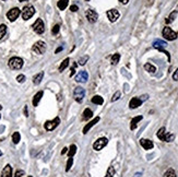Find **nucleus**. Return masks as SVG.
<instances>
[{
    "instance_id": "12",
    "label": "nucleus",
    "mask_w": 178,
    "mask_h": 177,
    "mask_svg": "<svg viewBox=\"0 0 178 177\" xmlns=\"http://www.w3.org/2000/svg\"><path fill=\"white\" fill-rule=\"evenodd\" d=\"M75 82H78V83H84V82H86L88 80H89V73L86 72L85 70H82V71H80V72L75 76Z\"/></svg>"
},
{
    "instance_id": "38",
    "label": "nucleus",
    "mask_w": 178,
    "mask_h": 177,
    "mask_svg": "<svg viewBox=\"0 0 178 177\" xmlns=\"http://www.w3.org/2000/svg\"><path fill=\"white\" fill-rule=\"evenodd\" d=\"M120 95H121L120 91H117V92H116V93L113 95V97H111V102H116L117 99H119Z\"/></svg>"
},
{
    "instance_id": "22",
    "label": "nucleus",
    "mask_w": 178,
    "mask_h": 177,
    "mask_svg": "<svg viewBox=\"0 0 178 177\" xmlns=\"http://www.w3.org/2000/svg\"><path fill=\"white\" fill-rule=\"evenodd\" d=\"M156 135L161 141H164L165 135H166V128H165V127H161V128L158 129V131H157Z\"/></svg>"
},
{
    "instance_id": "44",
    "label": "nucleus",
    "mask_w": 178,
    "mask_h": 177,
    "mask_svg": "<svg viewBox=\"0 0 178 177\" xmlns=\"http://www.w3.org/2000/svg\"><path fill=\"white\" fill-rule=\"evenodd\" d=\"M63 46H60V47H58L57 49H56V50H55V54H58V52H61V50H63Z\"/></svg>"
},
{
    "instance_id": "1",
    "label": "nucleus",
    "mask_w": 178,
    "mask_h": 177,
    "mask_svg": "<svg viewBox=\"0 0 178 177\" xmlns=\"http://www.w3.org/2000/svg\"><path fill=\"white\" fill-rule=\"evenodd\" d=\"M23 63H24V61H23L22 58L12 57L10 60H9L8 66H9V68L12 69V70H20V69L23 67Z\"/></svg>"
},
{
    "instance_id": "40",
    "label": "nucleus",
    "mask_w": 178,
    "mask_h": 177,
    "mask_svg": "<svg viewBox=\"0 0 178 177\" xmlns=\"http://www.w3.org/2000/svg\"><path fill=\"white\" fill-rule=\"evenodd\" d=\"M24 176V172L22 171V170H18L14 174V177H23Z\"/></svg>"
},
{
    "instance_id": "4",
    "label": "nucleus",
    "mask_w": 178,
    "mask_h": 177,
    "mask_svg": "<svg viewBox=\"0 0 178 177\" xmlns=\"http://www.w3.org/2000/svg\"><path fill=\"white\" fill-rule=\"evenodd\" d=\"M32 50L37 55H43L44 52H46V43L43 42V41H38L33 45Z\"/></svg>"
},
{
    "instance_id": "21",
    "label": "nucleus",
    "mask_w": 178,
    "mask_h": 177,
    "mask_svg": "<svg viewBox=\"0 0 178 177\" xmlns=\"http://www.w3.org/2000/svg\"><path fill=\"white\" fill-rule=\"evenodd\" d=\"M91 102H92L93 104H96V105H103L104 99H103L101 95H94V96L91 99Z\"/></svg>"
},
{
    "instance_id": "52",
    "label": "nucleus",
    "mask_w": 178,
    "mask_h": 177,
    "mask_svg": "<svg viewBox=\"0 0 178 177\" xmlns=\"http://www.w3.org/2000/svg\"><path fill=\"white\" fill-rule=\"evenodd\" d=\"M27 177H33V176H27Z\"/></svg>"
},
{
    "instance_id": "28",
    "label": "nucleus",
    "mask_w": 178,
    "mask_h": 177,
    "mask_svg": "<svg viewBox=\"0 0 178 177\" xmlns=\"http://www.w3.org/2000/svg\"><path fill=\"white\" fill-rule=\"evenodd\" d=\"M20 140H21V135H20V132L16 131V132L12 135V141H13V143H14V144H18V143L20 142Z\"/></svg>"
},
{
    "instance_id": "27",
    "label": "nucleus",
    "mask_w": 178,
    "mask_h": 177,
    "mask_svg": "<svg viewBox=\"0 0 178 177\" xmlns=\"http://www.w3.org/2000/svg\"><path fill=\"white\" fill-rule=\"evenodd\" d=\"M144 69L147 70V72H150V73H154L155 71H156V67L153 66V65H151V63H149L144 65Z\"/></svg>"
},
{
    "instance_id": "25",
    "label": "nucleus",
    "mask_w": 178,
    "mask_h": 177,
    "mask_svg": "<svg viewBox=\"0 0 178 177\" xmlns=\"http://www.w3.org/2000/svg\"><path fill=\"white\" fill-rule=\"evenodd\" d=\"M69 61H70V59H69V58H66V59H63V63H61V65L59 66V69H58V70H59V72H63V70H65L66 68L68 67V66H69Z\"/></svg>"
},
{
    "instance_id": "33",
    "label": "nucleus",
    "mask_w": 178,
    "mask_h": 177,
    "mask_svg": "<svg viewBox=\"0 0 178 177\" xmlns=\"http://www.w3.org/2000/svg\"><path fill=\"white\" fill-rule=\"evenodd\" d=\"M114 176H115V168L113 166H109L108 170H107V173H106L105 177H114Z\"/></svg>"
},
{
    "instance_id": "7",
    "label": "nucleus",
    "mask_w": 178,
    "mask_h": 177,
    "mask_svg": "<svg viewBox=\"0 0 178 177\" xmlns=\"http://www.w3.org/2000/svg\"><path fill=\"white\" fill-rule=\"evenodd\" d=\"M107 144H108V139L105 138V137H102V138H99V139L93 143V149H94L95 151H101V150L104 149Z\"/></svg>"
},
{
    "instance_id": "29",
    "label": "nucleus",
    "mask_w": 178,
    "mask_h": 177,
    "mask_svg": "<svg viewBox=\"0 0 178 177\" xmlns=\"http://www.w3.org/2000/svg\"><path fill=\"white\" fill-rule=\"evenodd\" d=\"M164 177H177V175L173 168H168L167 171L164 173Z\"/></svg>"
},
{
    "instance_id": "5",
    "label": "nucleus",
    "mask_w": 178,
    "mask_h": 177,
    "mask_svg": "<svg viewBox=\"0 0 178 177\" xmlns=\"http://www.w3.org/2000/svg\"><path fill=\"white\" fill-rule=\"evenodd\" d=\"M60 124V118L59 117H56L52 120H47L45 124H44V128L47 131H52L57 128L58 126Z\"/></svg>"
},
{
    "instance_id": "24",
    "label": "nucleus",
    "mask_w": 178,
    "mask_h": 177,
    "mask_svg": "<svg viewBox=\"0 0 178 177\" xmlns=\"http://www.w3.org/2000/svg\"><path fill=\"white\" fill-rule=\"evenodd\" d=\"M69 5V0H59V1H58V3H57L58 8H59L61 11L65 10V9L67 8V5Z\"/></svg>"
},
{
    "instance_id": "16",
    "label": "nucleus",
    "mask_w": 178,
    "mask_h": 177,
    "mask_svg": "<svg viewBox=\"0 0 178 177\" xmlns=\"http://www.w3.org/2000/svg\"><path fill=\"white\" fill-rule=\"evenodd\" d=\"M1 177H12V167L10 164H7L2 172H1Z\"/></svg>"
},
{
    "instance_id": "34",
    "label": "nucleus",
    "mask_w": 178,
    "mask_h": 177,
    "mask_svg": "<svg viewBox=\"0 0 178 177\" xmlns=\"http://www.w3.org/2000/svg\"><path fill=\"white\" fill-rule=\"evenodd\" d=\"M176 16H177V11H174V12H172V13L169 14V16L166 19V23H171V22H173L174 20H175V18H176Z\"/></svg>"
},
{
    "instance_id": "19",
    "label": "nucleus",
    "mask_w": 178,
    "mask_h": 177,
    "mask_svg": "<svg viewBox=\"0 0 178 177\" xmlns=\"http://www.w3.org/2000/svg\"><path fill=\"white\" fill-rule=\"evenodd\" d=\"M43 78H44V71H41V72H38L37 74H35L33 77V83L35 84V85H38V84L42 82Z\"/></svg>"
},
{
    "instance_id": "42",
    "label": "nucleus",
    "mask_w": 178,
    "mask_h": 177,
    "mask_svg": "<svg viewBox=\"0 0 178 177\" xmlns=\"http://www.w3.org/2000/svg\"><path fill=\"white\" fill-rule=\"evenodd\" d=\"M173 80H175V81H178V68L176 69V71L173 73Z\"/></svg>"
},
{
    "instance_id": "47",
    "label": "nucleus",
    "mask_w": 178,
    "mask_h": 177,
    "mask_svg": "<svg viewBox=\"0 0 178 177\" xmlns=\"http://www.w3.org/2000/svg\"><path fill=\"white\" fill-rule=\"evenodd\" d=\"M119 1H120L122 5H127V3L129 2V0H119Z\"/></svg>"
},
{
    "instance_id": "26",
    "label": "nucleus",
    "mask_w": 178,
    "mask_h": 177,
    "mask_svg": "<svg viewBox=\"0 0 178 177\" xmlns=\"http://www.w3.org/2000/svg\"><path fill=\"white\" fill-rule=\"evenodd\" d=\"M75 153H77V146L75 144H71L68 148V156L69 157H73Z\"/></svg>"
},
{
    "instance_id": "23",
    "label": "nucleus",
    "mask_w": 178,
    "mask_h": 177,
    "mask_svg": "<svg viewBox=\"0 0 178 177\" xmlns=\"http://www.w3.org/2000/svg\"><path fill=\"white\" fill-rule=\"evenodd\" d=\"M93 117V112L90 110V108H85L82 114V119L83 120H89L90 118Z\"/></svg>"
},
{
    "instance_id": "37",
    "label": "nucleus",
    "mask_w": 178,
    "mask_h": 177,
    "mask_svg": "<svg viewBox=\"0 0 178 177\" xmlns=\"http://www.w3.org/2000/svg\"><path fill=\"white\" fill-rule=\"evenodd\" d=\"M59 31H60V25H59V24H56V25H54V27L52 29V33L54 34V35L58 34V33H59Z\"/></svg>"
},
{
    "instance_id": "53",
    "label": "nucleus",
    "mask_w": 178,
    "mask_h": 177,
    "mask_svg": "<svg viewBox=\"0 0 178 177\" xmlns=\"http://www.w3.org/2000/svg\"><path fill=\"white\" fill-rule=\"evenodd\" d=\"M2 1H5V0H2Z\"/></svg>"
},
{
    "instance_id": "35",
    "label": "nucleus",
    "mask_w": 178,
    "mask_h": 177,
    "mask_svg": "<svg viewBox=\"0 0 178 177\" xmlns=\"http://www.w3.org/2000/svg\"><path fill=\"white\" fill-rule=\"evenodd\" d=\"M72 164H73V157H69L68 162H67V164H66V172H69V171L71 170Z\"/></svg>"
},
{
    "instance_id": "39",
    "label": "nucleus",
    "mask_w": 178,
    "mask_h": 177,
    "mask_svg": "<svg viewBox=\"0 0 178 177\" xmlns=\"http://www.w3.org/2000/svg\"><path fill=\"white\" fill-rule=\"evenodd\" d=\"M16 81H18L19 83H23V82L25 81V76H24V74H19V76L16 77Z\"/></svg>"
},
{
    "instance_id": "18",
    "label": "nucleus",
    "mask_w": 178,
    "mask_h": 177,
    "mask_svg": "<svg viewBox=\"0 0 178 177\" xmlns=\"http://www.w3.org/2000/svg\"><path fill=\"white\" fill-rule=\"evenodd\" d=\"M142 116H137V117H133L132 119H131V123H130V129L131 130H135L137 127H138V124L140 123L142 120Z\"/></svg>"
},
{
    "instance_id": "15",
    "label": "nucleus",
    "mask_w": 178,
    "mask_h": 177,
    "mask_svg": "<svg viewBox=\"0 0 178 177\" xmlns=\"http://www.w3.org/2000/svg\"><path fill=\"white\" fill-rule=\"evenodd\" d=\"M140 144L144 150H151L154 146L153 141H151L150 139H140Z\"/></svg>"
},
{
    "instance_id": "6",
    "label": "nucleus",
    "mask_w": 178,
    "mask_h": 177,
    "mask_svg": "<svg viewBox=\"0 0 178 177\" xmlns=\"http://www.w3.org/2000/svg\"><path fill=\"white\" fill-rule=\"evenodd\" d=\"M32 27H33V31L38 35H41L45 32V24L42 19H37L36 21L34 22V24L32 25Z\"/></svg>"
},
{
    "instance_id": "17",
    "label": "nucleus",
    "mask_w": 178,
    "mask_h": 177,
    "mask_svg": "<svg viewBox=\"0 0 178 177\" xmlns=\"http://www.w3.org/2000/svg\"><path fill=\"white\" fill-rule=\"evenodd\" d=\"M166 46H167V43L162 41V39H155V41L153 42V47L156 48V49H158V50L165 48Z\"/></svg>"
},
{
    "instance_id": "3",
    "label": "nucleus",
    "mask_w": 178,
    "mask_h": 177,
    "mask_svg": "<svg viewBox=\"0 0 178 177\" xmlns=\"http://www.w3.org/2000/svg\"><path fill=\"white\" fill-rule=\"evenodd\" d=\"M34 14H35V9L33 5H26L22 10V19L25 21L30 20Z\"/></svg>"
},
{
    "instance_id": "13",
    "label": "nucleus",
    "mask_w": 178,
    "mask_h": 177,
    "mask_svg": "<svg viewBox=\"0 0 178 177\" xmlns=\"http://www.w3.org/2000/svg\"><path fill=\"white\" fill-rule=\"evenodd\" d=\"M142 103H143V101H142L140 97L135 96V97H132V99H130V102H129V107H130L131 110H136V108H138V107L141 106Z\"/></svg>"
},
{
    "instance_id": "2",
    "label": "nucleus",
    "mask_w": 178,
    "mask_h": 177,
    "mask_svg": "<svg viewBox=\"0 0 178 177\" xmlns=\"http://www.w3.org/2000/svg\"><path fill=\"white\" fill-rule=\"evenodd\" d=\"M163 37L165 38V39H167V41H175L176 38H177V33L175 31H173L171 27H168V26H165L164 29H163Z\"/></svg>"
},
{
    "instance_id": "31",
    "label": "nucleus",
    "mask_w": 178,
    "mask_h": 177,
    "mask_svg": "<svg viewBox=\"0 0 178 177\" xmlns=\"http://www.w3.org/2000/svg\"><path fill=\"white\" fill-rule=\"evenodd\" d=\"M7 33V25L5 24H0V39H2Z\"/></svg>"
},
{
    "instance_id": "49",
    "label": "nucleus",
    "mask_w": 178,
    "mask_h": 177,
    "mask_svg": "<svg viewBox=\"0 0 178 177\" xmlns=\"http://www.w3.org/2000/svg\"><path fill=\"white\" fill-rule=\"evenodd\" d=\"M2 155V152H1V150H0V156Z\"/></svg>"
},
{
    "instance_id": "46",
    "label": "nucleus",
    "mask_w": 178,
    "mask_h": 177,
    "mask_svg": "<svg viewBox=\"0 0 178 177\" xmlns=\"http://www.w3.org/2000/svg\"><path fill=\"white\" fill-rule=\"evenodd\" d=\"M24 115H25V117H29V113H27V106H24Z\"/></svg>"
},
{
    "instance_id": "11",
    "label": "nucleus",
    "mask_w": 178,
    "mask_h": 177,
    "mask_svg": "<svg viewBox=\"0 0 178 177\" xmlns=\"http://www.w3.org/2000/svg\"><path fill=\"white\" fill-rule=\"evenodd\" d=\"M106 14H107V18H108V20L110 22H116L119 19V16H120L119 11L116 10V9H110V10L106 12Z\"/></svg>"
},
{
    "instance_id": "41",
    "label": "nucleus",
    "mask_w": 178,
    "mask_h": 177,
    "mask_svg": "<svg viewBox=\"0 0 178 177\" xmlns=\"http://www.w3.org/2000/svg\"><path fill=\"white\" fill-rule=\"evenodd\" d=\"M77 66H78V63H73V66L71 67V72H70V77H72L74 74V72H75V68H77Z\"/></svg>"
},
{
    "instance_id": "32",
    "label": "nucleus",
    "mask_w": 178,
    "mask_h": 177,
    "mask_svg": "<svg viewBox=\"0 0 178 177\" xmlns=\"http://www.w3.org/2000/svg\"><path fill=\"white\" fill-rule=\"evenodd\" d=\"M174 139H175V135H173L172 132H166V135H165L164 142H172Z\"/></svg>"
},
{
    "instance_id": "30",
    "label": "nucleus",
    "mask_w": 178,
    "mask_h": 177,
    "mask_svg": "<svg viewBox=\"0 0 178 177\" xmlns=\"http://www.w3.org/2000/svg\"><path fill=\"white\" fill-rule=\"evenodd\" d=\"M119 59H120V54L116 52V54H114L111 56V63L113 65H117V63H119Z\"/></svg>"
},
{
    "instance_id": "14",
    "label": "nucleus",
    "mask_w": 178,
    "mask_h": 177,
    "mask_svg": "<svg viewBox=\"0 0 178 177\" xmlns=\"http://www.w3.org/2000/svg\"><path fill=\"white\" fill-rule=\"evenodd\" d=\"M100 117H95V118H93V120H91L90 123H88L86 125L84 126V128H83V133L84 135H86L88 132H89V130L93 127V126H95L99 121H100Z\"/></svg>"
},
{
    "instance_id": "43",
    "label": "nucleus",
    "mask_w": 178,
    "mask_h": 177,
    "mask_svg": "<svg viewBox=\"0 0 178 177\" xmlns=\"http://www.w3.org/2000/svg\"><path fill=\"white\" fill-rule=\"evenodd\" d=\"M70 10L72 11V12H77V11L79 10V7L78 5H72L71 7H70Z\"/></svg>"
},
{
    "instance_id": "9",
    "label": "nucleus",
    "mask_w": 178,
    "mask_h": 177,
    "mask_svg": "<svg viewBox=\"0 0 178 177\" xmlns=\"http://www.w3.org/2000/svg\"><path fill=\"white\" fill-rule=\"evenodd\" d=\"M20 9L19 8H12L11 10L8 11V13H7V18H8V20L10 22H14L19 18L20 16Z\"/></svg>"
},
{
    "instance_id": "8",
    "label": "nucleus",
    "mask_w": 178,
    "mask_h": 177,
    "mask_svg": "<svg viewBox=\"0 0 178 177\" xmlns=\"http://www.w3.org/2000/svg\"><path fill=\"white\" fill-rule=\"evenodd\" d=\"M84 96H85V90L81 86H77V88L73 90V99L78 102V103H81L83 101Z\"/></svg>"
},
{
    "instance_id": "10",
    "label": "nucleus",
    "mask_w": 178,
    "mask_h": 177,
    "mask_svg": "<svg viewBox=\"0 0 178 177\" xmlns=\"http://www.w3.org/2000/svg\"><path fill=\"white\" fill-rule=\"evenodd\" d=\"M85 16H86V19H88V21L90 23H95V22L97 21V19H99V14H97V12L95 10H92V9H89V10H86L85 12Z\"/></svg>"
},
{
    "instance_id": "45",
    "label": "nucleus",
    "mask_w": 178,
    "mask_h": 177,
    "mask_svg": "<svg viewBox=\"0 0 178 177\" xmlns=\"http://www.w3.org/2000/svg\"><path fill=\"white\" fill-rule=\"evenodd\" d=\"M66 152H68V148H67V146H65V148H63V151H61V154H66Z\"/></svg>"
},
{
    "instance_id": "54",
    "label": "nucleus",
    "mask_w": 178,
    "mask_h": 177,
    "mask_svg": "<svg viewBox=\"0 0 178 177\" xmlns=\"http://www.w3.org/2000/svg\"><path fill=\"white\" fill-rule=\"evenodd\" d=\"M0 118H1V116H0Z\"/></svg>"
},
{
    "instance_id": "50",
    "label": "nucleus",
    "mask_w": 178,
    "mask_h": 177,
    "mask_svg": "<svg viewBox=\"0 0 178 177\" xmlns=\"http://www.w3.org/2000/svg\"><path fill=\"white\" fill-rule=\"evenodd\" d=\"M1 108H2V106H1V105H0V110H1Z\"/></svg>"
},
{
    "instance_id": "36",
    "label": "nucleus",
    "mask_w": 178,
    "mask_h": 177,
    "mask_svg": "<svg viewBox=\"0 0 178 177\" xmlns=\"http://www.w3.org/2000/svg\"><path fill=\"white\" fill-rule=\"evenodd\" d=\"M88 60H89V56L88 55H85V56H83V57H81L80 59H79V65L80 66H84L85 63H88Z\"/></svg>"
},
{
    "instance_id": "48",
    "label": "nucleus",
    "mask_w": 178,
    "mask_h": 177,
    "mask_svg": "<svg viewBox=\"0 0 178 177\" xmlns=\"http://www.w3.org/2000/svg\"><path fill=\"white\" fill-rule=\"evenodd\" d=\"M20 2H23V1H27V0H19Z\"/></svg>"
},
{
    "instance_id": "20",
    "label": "nucleus",
    "mask_w": 178,
    "mask_h": 177,
    "mask_svg": "<svg viewBox=\"0 0 178 177\" xmlns=\"http://www.w3.org/2000/svg\"><path fill=\"white\" fill-rule=\"evenodd\" d=\"M43 94H44V92H43V91H39V92H37V93L34 95V97H33V106L36 107L37 105H38L41 99L43 97Z\"/></svg>"
},
{
    "instance_id": "51",
    "label": "nucleus",
    "mask_w": 178,
    "mask_h": 177,
    "mask_svg": "<svg viewBox=\"0 0 178 177\" xmlns=\"http://www.w3.org/2000/svg\"><path fill=\"white\" fill-rule=\"evenodd\" d=\"M85 1H90V0H85Z\"/></svg>"
}]
</instances>
